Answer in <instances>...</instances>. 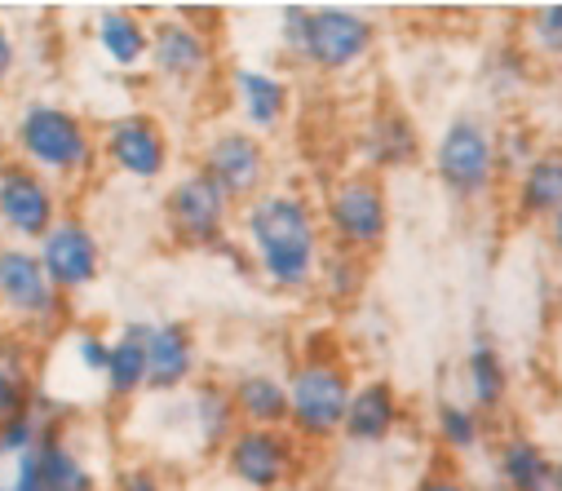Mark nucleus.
<instances>
[{
	"label": "nucleus",
	"instance_id": "f8f14e48",
	"mask_svg": "<svg viewBox=\"0 0 562 491\" xmlns=\"http://www.w3.org/2000/svg\"><path fill=\"white\" fill-rule=\"evenodd\" d=\"M213 58H217V49H213L209 32H200L195 23L169 19L151 32V63L169 80H182V85L204 80L213 71Z\"/></svg>",
	"mask_w": 562,
	"mask_h": 491
},
{
	"label": "nucleus",
	"instance_id": "39448f33",
	"mask_svg": "<svg viewBox=\"0 0 562 491\" xmlns=\"http://www.w3.org/2000/svg\"><path fill=\"white\" fill-rule=\"evenodd\" d=\"M324 231L333 239V248L346 253H376L390 235V200H385V182L376 174H346L324 191Z\"/></svg>",
	"mask_w": 562,
	"mask_h": 491
},
{
	"label": "nucleus",
	"instance_id": "20e7f679",
	"mask_svg": "<svg viewBox=\"0 0 562 491\" xmlns=\"http://www.w3.org/2000/svg\"><path fill=\"white\" fill-rule=\"evenodd\" d=\"M355 381H350V368L337 364V359H306L293 368L289 377V399H293V416H289V429L306 443H328L346 429V416H350V399H355Z\"/></svg>",
	"mask_w": 562,
	"mask_h": 491
},
{
	"label": "nucleus",
	"instance_id": "2eb2a0df",
	"mask_svg": "<svg viewBox=\"0 0 562 491\" xmlns=\"http://www.w3.org/2000/svg\"><path fill=\"white\" fill-rule=\"evenodd\" d=\"M514 217L518 222H549L562 213V146H540V155L514 178Z\"/></svg>",
	"mask_w": 562,
	"mask_h": 491
},
{
	"label": "nucleus",
	"instance_id": "e433bc0d",
	"mask_svg": "<svg viewBox=\"0 0 562 491\" xmlns=\"http://www.w3.org/2000/svg\"><path fill=\"white\" fill-rule=\"evenodd\" d=\"M540 239H544V248H549V253L562 261V213H553V217L540 226Z\"/></svg>",
	"mask_w": 562,
	"mask_h": 491
},
{
	"label": "nucleus",
	"instance_id": "9b49d317",
	"mask_svg": "<svg viewBox=\"0 0 562 491\" xmlns=\"http://www.w3.org/2000/svg\"><path fill=\"white\" fill-rule=\"evenodd\" d=\"M106 155L128 178H160L169 164V137L151 115H124L106 133Z\"/></svg>",
	"mask_w": 562,
	"mask_h": 491
},
{
	"label": "nucleus",
	"instance_id": "ddd939ff",
	"mask_svg": "<svg viewBox=\"0 0 562 491\" xmlns=\"http://www.w3.org/2000/svg\"><path fill=\"white\" fill-rule=\"evenodd\" d=\"M41 266L49 275V283L58 292L85 288L98 275V244L80 222H58L45 239H41Z\"/></svg>",
	"mask_w": 562,
	"mask_h": 491
},
{
	"label": "nucleus",
	"instance_id": "4be33fe9",
	"mask_svg": "<svg viewBox=\"0 0 562 491\" xmlns=\"http://www.w3.org/2000/svg\"><path fill=\"white\" fill-rule=\"evenodd\" d=\"M465 390H470V403L492 416L509 403V364L501 355V346L492 337H479L465 355Z\"/></svg>",
	"mask_w": 562,
	"mask_h": 491
},
{
	"label": "nucleus",
	"instance_id": "1a4fd4ad",
	"mask_svg": "<svg viewBox=\"0 0 562 491\" xmlns=\"http://www.w3.org/2000/svg\"><path fill=\"white\" fill-rule=\"evenodd\" d=\"M297 443L289 429H252L239 425L226 443V473L252 491H279L293 473Z\"/></svg>",
	"mask_w": 562,
	"mask_h": 491
},
{
	"label": "nucleus",
	"instance_id": "9d476101",
	"mask_svg": "<svg viewBox=\"0 0 562 491\" xmlns=\"http://www.w3.org/2000/svg\"><path fill=\"white\" fill-rule=\"evenodd\" d=\"M0 217L23 239H45L54 231V196L23 164H5L0 169Z\"/></svg>",
	"mask_w": 562,
	"mask_h": 491
},
{
	"label": "nucleus",
	"instance_id": "423d86ee",
	"mask_svg": "<svg viewBox=\"0 0 562 491\" xmlns=\"http://www.w3.org/2000/svg\"><path fill=\"white\" fill-rule=\"evenodd\" d=\"M200 174H209L231 200L252 204L270 182V150L252 129H222L200 150Z\"/></svg>",
	"mask_w": 562,
	"mask_h": 491
},
{
	"label": "nucleus",
	"instance_id": "72a5a7b5",
	"mask_svg": "<svg viewBox=\"0 0 562 491\" xmlns=\"http://www.w3.org/2000/svg\"><path fill=\"white\" fill-rule=\"evenodd\" d=\"M14 491H45V478H41V451H36V447H32V451L19 460Z\"/></svg>",
	"mask_w": 562,
	"mask_h": 491
},
{
	"label": "nucleus",
	"instance_id": "4c0bfd02",
	"mask_svg": "<svg viewBox=\"0 0 562 491\" xmlns=\"http://www.w3.org/2000/svg\"><path fill=\"white\" fill-rule=\"evenodd\" d=\"M10 67H14V45H10L5 27H0V80H5V76H10Z\"/></svg>",
	"mask_w": 562,
	"mask_h": 491
},
{
	"label": "nucleus",
	"instance_id": "ea45409f",
	"mask_svg": "<svg viewBox=\"0 0 562 491\" xmlns=\"http://www.w3.org/2000/svg\"><path fill=\"white\" fill-rule=\"evenodd\" d=\"M558 381H562V333H558Z\"/></svg>",
	"mask_w": 562,
	"mask_h": 491
},
{
	"label": "nucleus",
	"instance_id": "0eeeda50",
	"mask_svg": "<svg viewBox=\"0 0 562 491\" xmlns=\"http://www.w3.org/2000/svg\"><path fill=\"white\" fill-rule=\"evenodd\" d=\"M19 146L27 150L32 164L54 169V174L89 169V159H93V142L85 124L63 107H32L19 124Z\"/></svg>",
	"mask_w": 562,
	"mask_h": 491
},
{
	"label": "nucleus",
	"instance_id": "c9c22d12",
	"mask_svg": "<svg viewBox=\"0 0 562 491\" xmlns=\"http://www.w3.org/2000/svg\"><path fill=\"white\" fill-rule=\"evenodd\" d=\"M115 491H165V487H160L156 473H147V469H124Z\"/></svg>",
	"mask_w": 562,
	"mask_h": 491
},
{
	"label": "nucleus",
	"instance_id": "f03ea898",
	"mask_svg": "<svg viewBox=\"0 0 562 491\" xmlns=\"http://www.w3.org/2000/svg\"><path fill=\"white\" fill-rule=\"evenodd\" d=\"M284 41L315 71H350L372 54L376 23L355 14V10H341V5H324V10L289 5L284 10Z\"/></svg>",
	"mask_w": 562,
	"mask_h": 491
},
{
	"label": "nucleus",
	"instance_id": "58836bf2",
	"mask_svg": "<svg viewBox=\"0 0 562 491\" xmlns=\"http://www.w3.org/2000/svg\"><path fill=\"white\" fill-rule=\"evenodd\" d=\"M553 473H558V491H562V456H553Z\"/></svg>",
	"mask_w": 562,
	"mask_h": 491
},
{
	"label": "nucleus",
	"instance_id": "5701e85b",
	"mask_svg": "<svg viewBox=\"0 0 562 491\" xmlns=\"http://www.w3.org/2000/svg\"><path fill=\"white\" fill-rule=\"evenodd\" d=\"M147 342H151V327L133 323V327H124V333H120V342L111 346L106 386H111L115 399L137 394V390L147 386V377H151V368H147Z\"/></svg>",
	"mask_w": 562,
	"mask_h": 491
},
{
	"label": "nucleus",
	"instance_id": "f3484780",
	"mask_svg": "<svg viewBox=\"0 0 562 491\" xmlns=\"http://www.w3.org/2000/svg\"><path fill=\"white\" fill-rule=\"evenodd\" d=\"M403 421V403H398V390L385 381V377H372L355 390L350 399V416H346V429L341 438L350 443H385Z\"/></svg>",
	"mask_w": 562,
	"mask_h": 491
},
{
	"label": "nucleus",
	"instance_id": "dca6fc26",
	"mask_svg": "<svg viewBox=\"0 0 562 491\" xmlns=\"http://www.w3.org/2000/svg\"><path fill=\"white\" fill-rule=\"evenodd\" d=\"M492 469L505 491H558L553 456L531 434H505L492 451Z\"/></svg>",
	"mask_w": 562,
	"mask_h": 491
},
{
	"label": "nucleus",
	"instance_id": "2f4dec72",
	"mask_svg": "<svg viewBox=\"0 0 562 491\" xmlns=\"http://www.w3.org/2000/svg\"><path fill=\"white\" fill-rule=\"evenodd\" d=\"M36 447V425H32V416H19V421H10V425H0V451H32Z\"/></svg>",
	"mask_w": 562,
	"mask_h": 491
},
{
	"label": "nucleus",
	"instance_id": "f704fd0d",
	"mask_svg": "<svg viewBox=\"0 0 562 491\" xmlns=\"http://www.w3.org/2000/svg\"><path fill=\"white\" fill-rule=\"evenodd\" d=\"M80 359H85V368L106 372L111 368V346L102 337H80Z\"/></svg>",
	"mask_w": 562,
	"mask_h": 491
},
{
	"label": "nucleus",
	"instance_id": "6e6552de",
	"mask_svg": "<svg viewBox=\"0 0 562 491\" xmlns=\"http://www.w3.org/2000/svg\"><path fill=\"white\" fill-rule=\"evenodd\" d=\"M231 209L235 200L209 178V174H187L182 182H173L169 200H165V213H169V226L182 244L191 248H217L222 235H226V222H231Z\"/></svg>",
	"mask_w": 562,
	"mask_h": 491
},
{
	"label": "nucleus",
	"instance_id": "412c9836",
	"mask_svg": "<svg viewBox=\"0 0 562 491\" xmlns=\"http://www.w3.org/2000/svg\"><path fill=\"white\" fill-rule=\"evenodd\" d=\"M147 386L156 390H178L182 381H191L195 372V337L187 323H165L151 327V342H147Z\"/></svg>",
	"mask_w": 562,
	"mask_h": 491
},
{
	"label": "nucleus",
	"instance_id": "393cba45",
	"mask_svg": "<svg viewBox=\"0 0 562 491\" xmlns=\"http://www.w3.org/2000/svg\"><path fill=\"white\" fill-rule=\"evenodd\" d=\"M98 41H102V49L115 67H137L143 58H151V36L133 14H102Z\"/></svg>",
	"mask_w": 562,
	"mask_h": 491
},
{
	"label": "nucleus",
	"instance_id": "a211bd4d",
	"mask_svg": "<svg viewBox=\"0 0 562 491\" xmlns=\"http://www.w3.org/2000/svg\"><path fill=\"white\" fill-rule=\"evenodd\" d=\"M231 399H235L239 425H252V429H289L293 399H289V381L284 377H274V372H244L231 386Z\"/></svg>",
	"mask_w": 562,
	"mask_h": 491
},
{
	"label": "nucleus",
	"instance_id": "7ed1b4c3",
	"mask_svg": "<svg viewBox=\"0 0 562 491\" xmlns=\"http://www.w3.org/2000/svg\"><path fill=\"white\" fill-rule=\"evenodd\" d=\"M435 178L457 204H483L501 182L496 133L479 115H457L435 142Z\"/></svg>",
	"mask_w": 562,
	"mask_h": 491
},
{
	"label": "nucleus",
	"instance_id": "7c9ffc66",
	"mask_svg": "<svg viewBox=\"0 0 562 491\" xmlns=\"http://www.w3.org/2000/svg\"><path fill=\"white\" fill-rule=\"evenodd\" d=\"M27 416V386L10 372H0V425Z\"/></svg>",
	"mask_w": 562,
	"mask_h": 491
},
{
	"label": "nucleus",
	"instance_id": "b1692460",
	"mask_svg": "<svg viewBox=\"0 0 562 491\" xmlns=\"http://www.w3.org/2000/svg\"><path fill=\"white\" fill-rule=\"evenodd\" d=\"M435 434L443 443V451L452 456H474L487 438V416L474 408V403H457V399H443L435 408Z\"/></svg>",
	"mask_w": 562,
	"mask_h": 491
},
{
	"label": "nucleus",
	"instance_id": "c85d7f7f",
	"mask_svg": "<svg viewBox=\"0 0 562 491\" xmlns=\"http://www.w3.org/2000/svg\"><path fill=\"white\" fill-rule=\"evenodd\" d=\"M522 45H527L531 58L562 63V0L527 10V19H522Z\"/></svg>",
	"mask_w": 562,
	"mask_h": 491
},
{
	"label": "nucleus",
	"instance_id": "a878e982",
	"mask_svg": "<svg viewBox=\"0 0 562 491\" xmlns=\"http://www.w3.org/2000/svg\"><path fill=\"white\" fill-rule=\"evenodd\" d=\"M239 412H235V399L226 386H200L195 394V425H200V438L204 447H226L235 438V425Z\"/></svg>",
	"mask_w": 562,
	"mask_h": 491
},
{
	"label": "nucleus",
	"instance_id": "aec40b11",
	"mask_svg": "<svg viewBox=\"0 0 562 491\" xmlns=\"http://www.w3.org/2000/svg\"><path fill=\"white\" fill-rule=\"evenodd\" d=\"M235 98H239V111L252 133H274L293 107V89L284 80L270 71H252V67L235 71Z\"/></svg>",
	"mask_w": 562,
	"mask_h": 491
},
{
	"label": "nucleus",
	"instance_id": "473e14b6",
	"mask_svg": "<svg viewBox=\"0 0 562 491\" xmlns=\"http://www.w3.org/2000/svg\"><path fill=\"white\" fill-rule=\"evenodd\" d=\"M416 491H474L457 469H426L416 482Z\"/></svg>",
	"mask_w": 562,
	"mask_h": 491
},
{
	"label": "nucleus",
	"instance_id": "6ab92c4d",
	"mask_svg": "<svg viewBox=\"0 0 562 491\" xmlns=\"http://www.w3.org/2000/svg\"><path fill=\"white\" fill-rule=\"evenodd\" d=\"M416 155H420V133L398 107H385L363 124L368 174L372 169H407V164H416Z\"/></svg>",
	"mask_w": 562,
	"mask_h": 491
},
{
	"label": "nucleus",
	"instance_id": "4468645a",
	"mask_svg": "<svg viewBox=\"0 0 562 491\" xmlns=\"http://www.w3.org/2000/svg\"><path fill=\"white\" fill-rule=\"evenodd\" d=\"M0 301L23 319H49L54 314V283L41 266V257L23 248H0Z\"/></svg>",
	"mask_w": 562,
	"mask_h": 491
},
{
	"label": "nucleus",
	"instance_id": "bb28decb",
	"mask_svg": "<svg viewBox=\"0 0 562 491\" xmlns=\"http://www.w3.org/2000/svg\"><path fill=\"white\" fill-rule=\"evenodd\" d=\"M41 451V478H45V491H98L93 473L67 451V443L58 434H49L45 443H36Z\"/></svg>",
	"mask_w": 562,
	"mask_h": 491
},
{
	"label": "nucleus",
	"instance_id": "f257e3e1",
	"mask_svg": "<svg viewBox=\"0 0 562 491\" xmlns=\"http://www.w3.org/2000/svg\"><path fill=\"white\" fill-rule=\"evenodd\" d=\"M244 244L261 279L279 292H306L324 266V217L297 191H266L239 213Z\"/></svg>",
	"mask_w": 562,
	"mask_h": 491
},
{
	"label": "nucleus",
	"instance_id": "cd10ccee",
	"mask_svg": "<svg viewBox=\"0 0 562 491\" xmlns=\"http://www.w3.org/2000/svg\"><path fill=\"white\" fill-rule=\"evenodd\" d=\"M368 283V261L359 253H346V248H328L324 253V266H319V288L328 301H355Z\"/></svg>",
	"mask_w": 562,
	"mask_h": 491
},
{
	"label": "nucleus",
	"instance_id": "c756f323",
	"mask_svg": "<svg viewBox=\"0 0 562 491\" xmlns=\"http://www.w3.org/2000/svg\"><path fill=\"white\" fill-rule=\"evenodd\" d=\"M496 150H501V178H505V174H514V178H518V174L527 169V164L540 155L536 137H531L527 129H518V124H514V129H501Z\"/></svg>",
	"mask_w": 562,
	"mask_h": 491
}]
</instances>
